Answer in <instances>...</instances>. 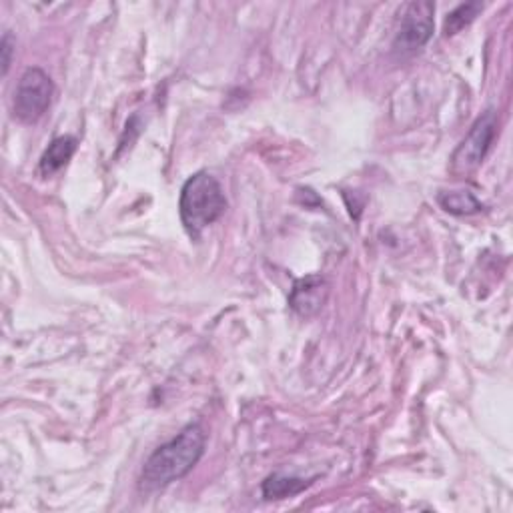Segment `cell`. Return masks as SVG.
Here are the masks:
<instances>
[{"instance_id": "cell-6", "label": "cell", "mask_w": 513, "mask_h": 513, "mask_svg": "<svg viewBox=\"0 0 513 513\" xmlns=\"http://www.w3.org/2000/svg\"><path fill=\"white\" fill-rule=\"evenodd\" d=\"M327 295H329L327 281L323 277H319V275H311V277L299 279L293 285V291H291V297H289V305H291V309L297 315L313 317L325 305Z\"/></svg>"}, {"instance_id": "cell-7", "label": "cell", "mask_w": 513, "mask_h": 513, "mask_svg": "<svg viewBox=\"0 0 513 513\" xmlns=\"http://www.w3.org/2000/svg\"><path fill=\"white\" fill-rule=\"evenodd\" d=\"M77 139L71 135L65 137H57L49 149L43 153L41 161H39V173L43 177H51L55 173H59L63 167L69 165V161L73 159V155L77 153Z\"/></svg>"}, {"instance_id": "cell-11", "label": "cell", "mask_w": 513, "mask_h": 513, "mask_svg": "<svg viewBox=\"0 0 513 513\" xmlns=\"http://www.w3.org/2000/svg\"><path fill=\"white\" fill-rule=\"evenodd\" d=\"M17 41L11 33H5L3 43H0V55H3V75H9L11 65H13V55H15Z\"/></svg>"}, {"instance_id": "cell-4", "label": "cell", "mask_w": 513, "mask_h": 513, "mask_svg": "<svg viewBox=\"0 0 513 513\" xmlns=\"http://www.w3.org/2000/svg\"><path fill=\"white\" fill-rule=\"evenodd\" d=\"M497 127H499V119H497V111L489 109L485 111L469 129L467 137L459 143V147L453 151L451 155V171L465 175L475 171L483 159L487 157L495 137H497Z\"/></svg>"}, {"instance_id": "cell-2", "label": "cell", "mask_w": 513, "mask_h": 513, "mask_svg": "<svg viewBox=\"0 0 513 513\" xmlns=\"http://www.w3.org/2000/svg\"><path fill=\"white\" fill-rule=\"evenodd\" d=\"M225 211L227 197L213 175L199 171L185 181L179 199V213L191 239H199L207 227L215 225L225 215Z\"/></svg>"}, {"instance_id": "cell-3", "label": "cell", "mask_w": 513, "mask_h": 513, "mask_svg": "<svg viewBox=\"0 0 513 513\" xmlns=\"http://www.w3.org/2000/svg\"><path fill=\"white\" fill-rule=\"evenodd\" d=\"M55 83L43 69H27L17 85L13 113L21 123L33 125L45 117L53 103Z\"/></svg>"}, {"instance_id": "cell-8", "label": "cell", "mask_w": 513, "mask_h": 513, "mask_svg": "<svg viewBox=\"0 0 513 513\" xmlns=\"http://www.w3.org/2000/svg\"><path fill=\"white\" fill-rule=\"evenodd\" d=\"M313 481L295 477V475H285V473H273L263 481V497L265 499H287L295 497L301 491H305Z\"/></svg>"}, {"instance_id": "cell-10", "label": "cell", "mask_w": 513, "mask_h": 513, "mask_svg": "<svg viewBox=\"0 0 513 513\" xmlns=\"http://www.w3.org/2000/svg\"><path fill=\"white\" fill-rule=\"evenodd\" d=\"M483 11V5L481 3H465V5H459L455 11H451L445 19V25H443V35L445 37H453L457 33H461L465 27H469L477 15Z\"/></svg>"}, {"instance_id": "cell-1", "label": "cell", "mask_w": 513, "mask_h": 513, "mask_svg": "<svg viewBox=\"0 0 513 513\" xmlns=\"http://www.w3.org/2000/svg\"><path fill=\"white\" fill-rule=\"evenodd\" d=\"M205 445L207 433L203 425H187L177 437L155 449V453L145 461L139 477V489L151 493L183 479L201 461Z\"/></svg>"}, {"instance_id": "cell-5", "label": "cell", "mask_w": 513, "mask_h": 513, "mask_svg": "<svg viewBox=\"0 0 513 513\" xmlns=\"http://www.w3.org/2000/svg\"><path fill=\"white\" fill-rule=\"evenodd\" d=\"M435 5L427 0L407 5L401 17V25L393 43V49L399 53H415L427 45L435 27Z\"/></svg>"}, {"instance_id": "cell-9", "label": "cell", "mask_w": 513, "mask_h": 513, "mask_svg": "<svg viewBox=\"0 0 513 513\" xmlns=\"http://www.w3.org/2000/svg\"><path fill=\"white\" fill-rule=\"evenodd\" d=\"M437 203L441 205L443 211H447L449 215H457V217L475 215L483 209L479 199L469 191H443L437 195Z\"/></svg>"}]
</instances>
